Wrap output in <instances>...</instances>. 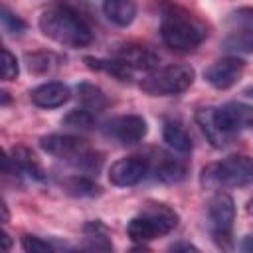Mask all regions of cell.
Masks as SVG:
<instances>
[{"instance_id":"484cf974","label":"cell","mask_w":253,"mask_h":253,"mask_svg":"<svg viewBox=\"0 0 253 253\" xmlns=\"http://www.w3.org/2000/svg\"><path fill=\"white\" fill-rule=\"evenodd\" d=\"M26 61H28V69L32 73H45L49 71L53 65V55L47 51H34V53H26Z\"/></svg>"},{"instance_id":"d6a6232c","label":"cell","mask_w":253,"mask_h":253,"mask_svg":"<svg viewBox=\"0 0 253 253\" xmlns=\"http://www.w3.org/2000/svg\"><path fill=\"white\" fill-rule=\"evenodd\" d=\"M2 211H4V217H2V221H4V223H8V219H10V213H8V204H6V202H2Z\"/></svg>"},{"instance_id":"2e32d148","label":"cell","mask_w":253,"mask_h":253,"mask_svg":"<svg viewBox=\"0 0 253 253\" xmlns=\"http://www.w3.org/2000/svg\"><path fill=\"white\" fill-rule=\"evenodd\" d=\"M162 138L168 144V148H172L174 152H180V154L192 152V138H190L188 130L184 128V125L180 121H174V119L164 121Z\"/></svg>"},{"instance_id":"4dcf8cb0","label":"cell","mask_w":253,"mask_h":253,"mask_svg":"<svg viewBox=\"0 0 253 253\" xmlns=\"http://www.w3.org/2000/svg\"><path fill=\"white\" fill-rule=\"evenodd\" d=\"M241 251L245 253H253V235H245L241 241Z\"/></svg>"},{"instance_id":"277c9868","label":"cell","mask_w":253,"mask_h":253,"mask_svg":"<svg viewBox=\"0 0 253 253\" xmlns=\"http://www.w3.org/2000/svg\"><path fill=\"white\" fill-rule=\"evenodd\" d=\"M178 213L170 206L162 202H148L142 211L128 221L126 235L134 243H146L156 237L168 235L178 225Z\"/></svg>"},{"instance_id":"d4e9b609","label":"cell","mask_w":253,"mask_h":253,"mask_svg":"<svg viewBox=\"0 0 253 253\" xmlns=\"http://www.w3.org/2000/svg\"><path fill=\"white\" fill-rule=\"evenodd\" d=\"M0 22H2V28L6 34H12V36H18V34H24L28 30V24L18 16L14 14L8 6H2V14H0Z\"/></svg>"},{"instance_id":"9a60e30c","label":"cell","mask_w":253,"mask_h":253,"mask_svg":"<svg viewBox=\"0 0 253 253\" xmlns=\"http://www.w3.org/2000/svg\"><path fill=\"white\" fill-rule=\"evenodd\" d=\"M196 123L200 125L204 136L213 148H223L229 144L231 134H227L215 121V109L213 107H202L196 111Z\"/></svg>"},{"instance_id":"83f0119b","label":"cell","mask_w":253,"mask_h":253,"mask_svg":"<svg viewBox=\"0 0 253 253\" xmlns=\"http://www.w3.org/2000/svg\"><path fill=\"white\" fill-rule=\"evenodd\" d=\"M18 73H20V67H18L16 55L10 49L2 47V79L4 81H14L18 77Z\"/></svg>"},{"instance_id":"e0dca14e","label":"cell","mask_w":253,"mask_h":253,"mask_svg":"<svg viewBox=\"0 0 253 253\" xmlns=\"http://www.w3.org/2000/svg\"><path fill=\"white\" fill-rule=\"evenodd\" d=\"M105 16L121 28H126L136 18V2L134 0H103Z\"/></svg>"},{"instance_id":"ac0fdd59","label":"cell","mask_w":253,"mask_h":253,"mask_svg":"<svg viewBox=\"0 0 253 253\" xmlns=\"http://www.w3.org/2000/svg\"><path fill=\"white\" fill-rule=\"evenodd\" d=\"M83 235H85L83 237L85 239V249H89V251H111L113 249L109 227L101 219L87 221L83 225Z\"/></svg>"},{"instance_id":"cb8c5ba5","label":"cell","mask_w":253,"mask_h":253,"mask_svg":"<svg viewBox=\"0 0 253 253\" xmlns=\"http://www.w3.org/2000/svg\"><path fill=\"white\" fill-rule=\"evenodd\" d=\"M65 126H69V128H79V130H87V128H91L93 126V123H95V117H93V113L91 111H87L85 107H81V109H73V111H69L65 117H63V121H61Z\"/></svg>"},{"instance_id":"6da1fadb","label":"cell","mask_w":253,"mask_h":253,"mask_svg":"<svg viewBox=\"0 0 253 253\" xmlns=\"http://www.w3.org/2000/svg\"><path fill=\"white\" fill-rule=\"evenodd\" d=\"M38 24L42 34L59 45L85 47L93 42V30L87 24V20L67 4L43 10Z\"/></svg>"},{"instance_id":"3957f363","label":"cell","mask_w":253,"mask_h":253,"mask_svg":"<svg viewBox=\"0 0 253 253\" xmlns=\"http://www.w3.org/2000/svg\"><path fill=\"white\" fill-rule=\"evenodd\" d=\"M40 146L43 152L61 158L65 162H69L71 166L85 170V172H99L101 164H103V156L99 152H95L85 138L75 136V134H47L40 138Z\"/></svg>"},{"instance_id":"1f68e13d","label":"cell","mask_w":253,"mask_h":253,"mask_svg":"<svg viewBox=\"0 0 253 253\" xmlns=\"http://www.w3.org/2000/svg\"><path fill=\"white\" fill-rule=\"evenodd\" d=\"M2 239H4V249L10 251V249H12V239H10V235H8L6 231H4V237H2Z\"/></svg>"},{"instance_id":"4fadbf2b","label":"cell","mask_w":253,"mask_h":253,"mask_svg":"<svg viewBox=\"0 0 253 253\" xmlns=\"http://www.w3.org/2000/svg\"><path fill=\"white\" fill-rule=\"evenodd\" d=\"M115 57L132 69L152 71L158 67V55L140 43H121L115 47Z\"/></svg>"},{"instance_id":"7402d4cb","label":"cell","mask_w":253,"mask_h":253,"mask_svg":"<svg viewBox=\"0 0 253 253\" xmlns=\"http://www.w3.org/2000/svg\"><path fill=\"white\" fill-rule=\"evenodd\" d=\"M63 190L69 194V196H75V198H95L101 194V188L91 180V178H85V176H71V178H65L61 182Z\"/></svg>"},{"instance_id":"e575fe53","label":"cell","mask_w":253,"mask_h":253,"mask_svg":"<svg viewBox=\"0 0 253 253\" xmlns=\"http://www.w3.org/2000/svg\"><path fill=\"white\" fill-rule=\"evenodd\" d=\"M243 95H247V97H251V99H253V85L245 87V89H243Z\"/></svg>"},{"instance_id":"d590c367","label":"cell","mask_w":253,"mask_h":253,"mask_svg":"<svg viewBox=\"0 0 253 253\" xmlns=\"http://www.w3.org/2000/svg\"><path fill=\"white\" fill-rule=\"evenodd\" d=\"M245 210H247V213H249V215H253V198L247 202V208H245Z\"/></svg>"},{"instance_id":"7a4b0ae2","label":"cell","mask_w":253,"mask_h":253,"mask_svg":"<svg viewBox=\"0 0 253 253\" xmlns=\"http://www.w3.org/2000/svg\"><path fill=\"white\" fill-rule=\"evenodd\" d=\"M160 36H162V42L170 49L190 51V49L198 47L208 38V30L190 12L176 8V6H170L162 14Z\"/></svg>"},{"instance_id":"52a82bcc","label":"cell","mask_w":253,"mask_h":253,"mask_svg":"<svg viewBox=\"0 0 253 253\" xmlns=\"http://www.w3.org/2000/svg\"><path fill=\"white\" fill-rule=\"evenodd\" d=\"M208 213H210V221H211L213 241L221 249H229L231 247V227L235 221L233 198L225 192H217L208 204Z\"/></svg>"},{"instance_id":"8992f818","label":"cell","mask_w":253,"mask_h":253,"mask_svg":"<svg viewBox=\"0 0 253 253\" xmlns=\"http://www.w3.org/2000/svg\"><path fill=\"white\" fill-rule=\"evenodd\" d=\"M196 71L190 65H166L148 71L140 81V89L152 97H168L180 95L194 83Z\"/></svg>"},{"instance_id":"7c38bea8","label":"cell","mask_w":253,"mask_h":253,"mask_svg":"<svg viewBox=\"0 0 253 253\" xmlns=\"http://www.w3.org/2000/svg\"><path fill=\"white\" fill-rule=\"evenodd\" d=\"M215 121L227 134H233L241 128H249L253 126V105L239 101L225 103L215 109Z\"/></svg>"},{"instance_id":"8fae6325","label":"cell","mask_w":253,"mask_h":253,"mask_svg":"<svg viewBox=\"0 0 253 253\" xmlns=\"http://www.w3.org/2000/svg\"><path fill=\"white\" fill-rule=\"evenodd\" d=\"M10 172L28 176L36 182L45 180V172H43L42 164L38 162L36 154L26 146H14L10 150V156L4 154V174H10Z\"/></svg>"},{"instance_id":"d6986e66","label":"cell","mask_w":253,"mask_h":253,"mask_svg":"<svg viewBox=\"0 0 253 253\" xmlns=\"http://www.w3.org/2000/svg\"><path fill=\"white\" fill-rule=\"evenodd\" d=\"M87 63L89 69H95V71H103L107 75H113L115 79L119 81H130L132 75H134V69L128 67L125 61L117 59V57H111V59H101V57H93V55H87L83 59Z\"/></svg>"},{"instance_id":"4316f807","label":"cell","mask_w":253,"mask_h":253,"mask_svg":"<svg viewBox=\"0 0 253 253\" xmlns=\"http://www.w3.org/2000/svg\"><path fill=\"white\" fill-rule=\"evenodd\" d=\"M22 247L28 253H51V251L57 249L55 243H51L43 237H38V235H24L22 237Z\"/></svg>"},{"instance_id":"5b68a950","label":"cell","mask_w":253,"mask_h":253,"mask_svg":"<svg viewBox=\"0 0 253 253\" xmlns=\"http://www.w3.org/2000/svg\"><path fill=\"white\" fill-rule=\"evenodd\" d=\"M253 182V158L249 156H227L221 162L208 164L200 174L204 190L217 188H241Z\"/></svg>"},{"instance_id":"44dd1931","label":"cell","mask_w":253,"mask_h":253,"mask_svg":"<svg viewBox=\"0 0 253 253\" xmlns=\"http://www.w3.org/2000/svg\"><path fill=\"white\" fill-rule=\"evenodd\" d=\"M77 93H79L81 105L91 113H101L109 105V99L103 93V89L93 85V83H79L77 85Z\"/></svg>"},{"instance_id":"f1b7e54d","label":"cell","mask_w":253,"mask_h":253,"mask_svg":"<svg viewBox=\"0 0 253 253\" xmlns=\"http://www.w3.org/2000/svg\"><path fill=\"white\" fill-rule=\"evenodd\" d=\"M229 22L245 28H253V8H239L229 16Z\"/></svg>"},{"instance_id":"603a6c76","label":"cell","mask_w":253,"mask_h":253,"mask_svg":"<svg viewBox=\"0 0 253 253\" xmlns=\"http://www.w3.org/2000/svg\"><path fill=\"white\" fill-rule=\"evenodd\" d=\"M223 47L239 53H253V28H243L233 32L223 40Z\"/></svg>"},{"instance_id":"9c48e42d","label":"cell","mask_w":253,"mask_h":253,"mask_svg":"<svg viewBox=\"0 0 253 253\" xmlns=\"http://www.w3.org/2000/svg\"><path fill=\"white\" fill-rule=\"evenodd\" d=\"M150 172V164L142 156H125L111 164L109 168V182L121 188L134 186L146 178Z\"/></svg>"},{"instance_id":"30bf717a","label":"cell","mask_w":253,"mask_h":253,"mask_svg":"<svg viewBox=\"0 0 253 253\" xmlns=\"http://www.w3.org/2000/svg\"><path fill=\"white\" fill-rule=\"evenodd\" d=\"M245 71V61L239 57H223L213 61L206 71H204V79L213 87V89H229L233 87L239 77Z\"/></svg>"},{"instance_id":"ffe728a7","label":"cell","mask_w":253,"mask_h":253,"mask_svg":"<svg viewBox=\"0 0 253 253\" xmlns=\"http://www.w3.org/2000/svg\"><path fill=\"white\" fill-rule=\"evenodd\" d=\"M154 176L164 184H176L186 178V166L168 154H160L158 162L154 164Z\"/></svg>"},{"instance_id":"f546056e","label":"cell","mask_w":253,"mask_h":253,"mask_svg":"<svg viewBox=\"0 0 253 253\" xmlns=\"http://www.w3.org/2000/svg\"><path fill=\"white\" fill-rule=\"evenodd\" d=\"M168 249H170V251H200L196 245H192V243H188V241H178V243H172Z\"/></svg>"},{"instance_id":"ba28073f","label":"cell","mask_w":253,"mask_h":253,"mask_svg":"<svg viewBox=\"0 0 253 253\" xmlns=\"http://www.w3.org/2000/svg\"><path fill=\"white\" fill-rule=\"evenodd\" d=\"M103 132L105 136L113 138L119 144L132 146L146 136L148 126H146V121L138 115H123L107 121L103 126Z\"/></svg>"},{"instance_id":"5bb4252c","label":"cell","mask_w":253,"mask_h":253,"mask_svg":"<svg viewBox=\"0 0 253 253\" xmlns=\"http://www.w3.org/2000/svg\"><path fill=\"white\" fill-rule=\"evenodd\" d=\"M69 97H71V91L61 81H47L30 91L32 103L42 109H57L63 103H67Z\"/></svg>"},{"instance_id":"836d02e7","label":"cell","mask_w":253,"mask_h":253,"mask_svg":"<svg viewBox=\"0 0 253 253\" xmlns=\"http://www.w3.org/2000/svg\"><path fill=\"white\" fill-rule=\"evenodd\" d=\"M0 95H2V105H8L10 103V93L8 91H2Z\"/></svg>"}]
</instances>
